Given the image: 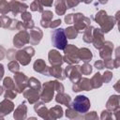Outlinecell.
Instances as JSON below:
<instances>
[{
    "mask_svg": "<svg viewBox=\"0 0 120 120\" xmlns=\"http://www.w3.org/2000/svg\"><path fill=\"white\" fill-rule=\"evenodd\" d=\"M52 41L55 48H57L59 50H64L68 44L67 37H66L64 29H62V28L55 29L52 35Z\"/></svg>",
    "mask_w": 120,
    "mask_h": 120,
    "instance_id": "6da1fadb",
    "label": "cell"
},
{
    "mask_svg": "<svg viewBox=\"0 0 120 120\" xmlns=\"http://www.w3.org/2000/svg\"><path fill=\"white\" fill-rule=\"evenodd\" d=\"M72 106L79 112H86L90 108V101L85 96H78L73 100Z\"/></svg>",
    "mask_w": 120,
    "mask_h": 120,
    "instance_id": "7a4b0ae2",
    "label": "cell"
}]
</instances>
